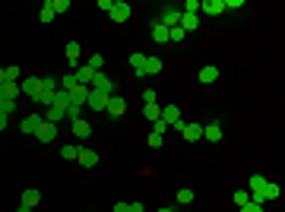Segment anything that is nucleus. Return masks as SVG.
<instances>
[{"label":"nucleus","instance_id":"1","mask_svg":"<svg viewBox=\"0 0 285 212\" xmlns=\"http://www.w3.org/2000/svg\"><path fill=\"white\" fill-rule=\"evenodd\" d=\"M54 92H57V83L48 76V79H42V89H38V95L32 98V102H35V105H45V108H51V105H54Z\"/></svg>","mask_w":285,"mask_h":212},{"label":"nucleus","instance_id":"2","mask_svg":"<svg viewBox=\"0 0 285 212\" xmlns=\"http://www.w3.org/2000/svg\"><path fill=\"white\" fill-rule=\"evenodd\" d=\"M159 25H165V29H174V25L181 22V10L178 6H165V10L159 13V19H155Z\"/></svg>","mask_w":285,"mask_h":212},{"label":"nucleus","instance_id":"3","mask_svg":"<svg viewBox=\"0 0 285 212\" xmlns=\"http://www.w3.org/2000/svg\"><path fill=\"white\" fill-rule=\"evenodd\" d=\"M89 89H92V92H101V95H114V83L105 76V73H95Z\"/></svg>","mask_w":285,"mask_h":212},{"label":"nucleus","instance_id":"4","mask_svg":"<svg viewBox=\"0 0 285 212\" xmlns=\"http://www.w3.org/2000/svg\"><path fill=\"white\" fill-rule=\"evenodd\" d=\"M130 3H124V0H114V6H111V13H108V16L114 19V22H127V19H130Z\"/></svg>","mask_w":285,"mask_h":212},{"label":"nucleus","instance_id":"5","mask_svg":"<svg viewBox=\"0 0 285 212\" xmlns=\"http://www.w3.org/2000/svg\"><path fill=\"white\" fill-rule=\"evenodd\" d=\"M38 89H42V76H25L23 83H19V92H23V95H29V98H35Z\"/></svg>","mask_w":285,"mask_h":212},{"label":"nucleus","instance_id":"6","mask_svg":"<svg viewBox=\"0 0 285 212\" xmlns=\"http://www.w3.org/2000/svg\"><path fill=\"white\" fill-rule=\"evenodd\" d=\"M35 140L38 143H54V140H57V124H42V127H38L35 130Z\"/></svg>","mask_w":285,"mask_h":212},{"label":"nucleus","instance_id":"7","mask_svg":"<svg viewBox=\"0 0 285 212\" xmlns=\"http://www.w3.org/2000/svg\"><path fill=\"white\" fill-rule=\"evenodd\" d=\"M108 98H111V95H101V92H92V89H89L86 108H92V111H105V108H108Z\"/></svg>","mask_w":285,"mask_h":212},{"label":"nucleus","instance_id":"8","mask_svg":"<svg viewBox=\"0 0 285 212\" xmlns=\"http://www.w3.org/2000/svg\"><path fill=\"white\" fill-rule=\"evenodd\" d=\"M45 124V114H25V121H23V133H29V136H35V130Z\"/></svg>","mask_w":285,"mask_h":212},{"label":"nucleus","instance_id":"9","mask_svg":"<svg viewBox=\"0 0 285 212\" xmlns=\"http://www.w3.org/2000/svg\"><path fill=\"white\" fill-rule=\"evenodd\" d=\"M108 114H111V117H120V114H124V111H127V102H124V98H120V95H111V98H108Z\"/></svg>","mask_w":285,"mask_h":212},{"label":"nucleus","instance_id":"10","mask_svg":"<svg viewBox=\"0 0 285 212\" xmlns=\"http://www.w3.org/2000/svg\"><path fill=\"white\" fill-rule=\"evenodd\" d=\"M76 162L83 165V168H95V165H98V152H95V149H79Z\"/></svg>","mask_w":285,"mask_h":212},{"label":"nucleus","instance_id":"11","mask_svg":"<svg viewBox=\"0 0 285 212\" xmlns=\"http://www.w3.org/2000/svg\"><path fill=\"white\" fill-rule=\"evenodd\" d=\"M200 10L206 13V16H219V13H225V0H203Z\"/></svg>","mask_w":285,"mask_h":212},{"label":"nucleus","instance_id":"12","mask_svg":"<svg viewBox=\"0 0 285 212\" xmlns=\"http://www.w3.org/2000/svg\"><path fill=\"white\" fill-rule=\"evenodd\" d=\"M162 121H165L168 130H171L174 124L181 121V108H178V105H168V108H162Z\"/></svg>","mask_w":285,"mask_h":212},{"label":"nucleus","instance_id":"13","mask_svg":"<svg viewBox=\"0 0 285 212\" xmlns=\"http://www.w3.org/2000/svg\"><path fill=\"white\" fill-rule=\"evenodd\" d=\"M38 203H42V190H35V187H25V190H23V206L35 209Z\"/></svg>","mask_w":285,"mask_h":212},{"label":"nucleus","instance_id":"14","mask_svg":"<svg viewBox=\"0 0 285 212\" xmlns=\"http://www.w3.org/2000/svg\"><path fill=\"white\" fill-rule=\"evenodd\" d=\"M181 136H184L187 143H196V140H203V124H187V127L181 130Z\"/></svg>","mask_w":285,"mask_h":212},{"label":"nucleus","instance_id":"15","mask_svg":"<svg viewBox=\"0 0 285 212\" xmlns=\"http://www.w3.org/2000/svg\"><path fill=\"white\" fill-rule=\"evenodd\" d=\"M73 136H76V140H89V136H92L89 121H83V117H79V121H73Z\"/></svg>","mask_w":285,"mask_h":212},{"label":"nucleus","instance_id":"16","mask_svg":"<svg viewBox=\"0 0 285 212\" xmlns=\"http://www.w3.org/2000/svg\"><path fill=\"white\" fill-rule=\"evenodd\" d=\"M203 140H209V143H219L222 140V124H206V127H203Z\"/></svg>","mask_w":285,"mask_h":212},{"label":"nucleus","instance_id":"17","mask_svg":"<svg viewBox=\"0 0 285 212\" xmlns=\"http://www.w3.org/2000/svg\"><path fill=\"white\" fill-rule=\"evenodd\" d=\"M181 29L184 32H196V25H200V16H196V13H181Z\"/></svg>","mask_w":285,"mask_h":212},{"label":"nucleus","instance_id":"18","mask_svg":"<svg viewBox=\"0 0 285 212\" xmlns=\"http://www.w3.org/2000/svg\"><path fill=\"white\" fill-rule=\"evenodd\" d=\"M70 102H73V95H70V92H67V89H60V85H57V92H54V108H70Z\"/></svg>","mask_w":285,"mask_h":212},{"label":"nucleus","instance_id":"19","mask_svg":"<svg viewBox=\"0 0 285 212\" xmlns=\"http://www.w3.org/2000/svg\"><path fill=\"white\" fill-rule=\"evenodd\" d=\"M162 67H165V64H162V57H146L142 73H146V76H155V73H162Z\"/></svg>","mask_w":285,"mask_h":212},{"label":"nucleus","instance_id":"20","mask_svg":"<svg viewBox=\"0 0 285 212\" xmlns=\"http://www.w3.org/2000/svg\"><path fill=\"white\" fill-rule=\"evenodd\" d=\"M73 76H76V83H79V85H92V76H95V73H92L89 67H86V64H79Z\"/></svg>","mask_w":285,"mask_h":212},{"label":"nucleus","instance_id":"21","mask_svg":"<svg viewBox=\"0 0 285 212\" xmlns=\"http://www.w3.org/2000/svg\"><path fill=\"white\" fill-rule=\"evenodd\" d=\"M79 54H83V51H79V42H70V44H67V61H70L73 67H79Z\"/></svg>","mask_w":285,"mask_h":212},{"label":"nucleus","instance_id":"22","mask_svg":"<svg viewBox=\"0 0 285 212\" xmlns=\"http://www.w3.org/2000/svg\"><path fill=\"white\" fill-rule=\"evenodd\" d=\"M142 117L155 124V121H159V117H162V108H159V105H155V102H152V105H142Z\"/></svg>","mask_w":285,"mask_h":212},{"label":"nucleus","instance_id":"23","mask_svg":"<svg viewBox=\"0 0 285 212\" xmlns=\"http://www.w3.org/2000/svg\"><path fill=\"white\" fill-rule=\"evenodd\" d=\"M64 117H67V111H64V108H54V105L45 111V121H48V124H57V121H64Z\"/></svg>","mask_w":285,"mask_h":212},{"label":"nucleus","instance_id":"24","mask_svg":"<svg viewBox=\"0 0 285 212\" xmlns=\"http://www.w3.org/2000/svg\"><path fill=\"white\" fill-rule=\"evenodd\" d=\"M215 79H219V67H203L200 70V83H215Z\"/></svg>","mask_w":285,"mask_h":212},{"label":"nucleus","instance_id":"25","mask_svg":"<svg viewBox=\"0 0 285 212\" xmlns=\"http://www.w3.org/2000/svg\"><path fill=\"white\" fill-rule=\"evenodd\" d=\"M0 95H3V98H16V95H23V92H19V83H3V85H0Z\"/></svg>","mask_w":285,"mask_h":212},{"label":"nucleus","instance_id":"26","mask_svg":"<svg viewBox=\"0 0 285 212\" xmlns=\"http://www.w3.org/2000/svg\"><path fill=\"white\" fill-rule=\"evenodd\" d=\"M152 42H159V44H165V42H168V29H165V25L152 22Z\"/></svg>","mask_w":285,"mask_h":212},{"label":"nucleus","instance_id":"27","mask_svg":"<svg viewBox=\"0 0 285 212\" xmlns=\"http://www.w3.org/2000/svg\"><path fill=\"white\" fill-rule=\"evenodd\" d=\"M263 196H266V200H279V196H282V187H279V184H269V181H266V187H263Z\"/></svg>","mask_w":285,"mask_h":212},{"label":"nucleus","instance_id":"28","mask_svg":"<svg viewBox=\"0 0 285 212\" xmlns=\"http://www.w3.org/2000/svg\"><path fill=\"white\" fill-rule=\"evenodd\" d=\"M193 200H196V193H193V190H190V187L178 190V203H181V206H190V203H193Z\"/></svg>","mask_w":285,"mask_h":212},{"label":"nucleus","instance_id":"29","mask_svg":"<svg viewBox=\"0 0 285 212\" xmlns=\"http://www.w3.org/2000/svg\"><path fill=\"white\" fill-rule=\"evenodd\" d=\"M86 67H89L92 73H101V67H105V57H101V54H92L89 61H86Z\"/></svg>","mask_w":285,"mask_h":212},{"label":"nucleus","instance_id":"30","mask_svg":"<svg viewBox=\"0 0 285 212\" xmlns=\"http://www.w3.org/2000/svg\"><path fill=\"white\" fill-rule=\"evenodd\" d=\"M187 38V32L181 29V25H174V29H168V42H174V44H181Z\"/></svg>","mask_w":285,"mask_h":212},{"label":"nucleus","instance_id":"31","mask_svg":"<svg viewBox=\"0 0 285 212\" xmlns=\"http://www.w3.org/2000/svg\"><path fill=\"white\" fill-rule=\"evenodd\" d=\"M54 16H57V13H54V3H51V0H48V3L42 6V13H38V19H42V22H51Z\"/></svg>","mask_w":285,"mask_h":212},{"label":"nucleus","instance_id":"32","mask_svg":"<svg viewBox=\"0 0 285 212\" xmlns=\"http://www.w3.org/2000/svg\"><path fill=\"white\" fill-rule=\"evenodd\" d=\"M10 111H16V98H3V95H0V114L10 117Z\"/></svg>","mask_w":285,"mask_h":212},{"label":"nucleus","instance_id":"33","mask_svg":"<svg viewBox=\"0 0 285 212\" xmlns=\"http://www.w3.org/2000/svg\"><path fill=\"white\" fill-rule=\"evenodd\" d=\"M247 203H250V193H247V190H235V206L241 209V206H247Z\"/></svg>","mask_w":285,"mask_h":212},{"label":"nucleus","instance_id":"34","mask_svg":"<svg viewBox=\"0 0 285 212\" xmlns=\"http://www.w3.org/2000/svg\"><path fill=\"white\" fill-rule=\"evenodd\" d=\"M263 187H266V177H263V174H250V187L247 190H263Z\"/></svg>","mask_w":285,"mask_h":212},{"label":"nucleus","instance_id":"35","mask_svg":"<svg viewBox=\"0 0 285 212\" xmlns=\"http://www.w3.org/2000/svg\"><path fill=\"white\" fill-rule=\"evenodd\" d=\"M181 13H196V16H200V0H187V3L181 6Z\"/></svg>","mask_w":285,"mask_h":212},{"label":"nucleus","instance_id":"36","mask_svg":"<svg viewBox=\"0 0 285 212\" xmlns=\"http://www.w3.org/2000/svg\"><path fill=\"white\" fill-rule=\"evenodd\" d=\"M60 155H64V158H70V162H73V158L79 155V146H64V149H60Z\"/></svg>","mask_w":285,"mask_h":212},{"label":"nucleus","instance_id":"37","mask_svg":"<svg viewBox=\"0 0 285 212\" xmlns=\"http://www.w3.org/2000/svg\"><path fill=\"white\" fill-rule=\"evenodd\" d=\"M6 83H19V67H16V64L6 67Z\"/></svg>","mask_w":285,"mask_h":212},{"label":"nucleus","instance_id":"38","mask_svg":"<svg viewBox=\"0 0 285 212\" xmlns=\"http://www.w3.org/2000/svg\"><path fill=\"white\" fill-rule=\"evenodd\" d=\"M152 133H159V136H165V133H168V124L162 121V117H159V121L152 124Z\"/></svg>","mask_w":285,"mask_h":212},{"label":"nucleus","instance_id":"39","mask_svg":"<svg viewBox=\"0 0 285 212\" xmlns=\"http://www.w3.org/2000/svg\"><path fill=\"white\" fill-rule=\"evenodd\" d=\"M54 3V13H67L70 10V0H51Z\"/></svg>","mask_w":285,"mask_h":212},{"label":"nucleus","instance_id":"40","mask_svg":"<svg viewBox=\"0 0 285 212\" xmlns=\"http://www.w3.org/2000/svg\"><path fill=\"white\" fill-rule=\"evenodd\" d=\"M146 143H149V149H159V146H162V136H159V133H149Z\"/></svg>","mask_w":285,"mask_h":212},{"label":"nucleus","instance_id":"41","mask_svg":"<svg viewBox=\"0 0 285 212\" xmlns=\"http://www.w3.org/2000/svg\"><path fill=\"white\" fill-rule=\"evenodd\" d=\"M244 0H225V10H241Z\"/></svg>","mask_w":285,"mask_h":212},{"label":"nucleus","instance_id":"42","mask_svg":"<svg viewBox=\"0 0 285 212\" xmlns=\"http://www.w3.org/2000/svg\"><path fill=\"white\" fill-rule=\"evenodd\" d=\"M142 102L152 105V102H155V89H146V92H142Z\"/></svg>","mask_w":285,"mask_h":212},{"label":"nucleus","instance_id":"43","mask_svg":"<svg viewBox=\"0 0 285 212\" xmlns=\"http://www.w3.org/2000/svg\"><path fill=\"white\" fill-rule=\"evenodd\" d=\"M111 6H114V0H98V10H105V13H111Z\"/></svg>","mask_w":285,"mask_h":212},{"label":"nucleus","instance_id":"44","mask_svg":"<svg viewBox=\"0 0 285 212\" xmlns=\"http://www.w3.org/2000/svg\"><path fill=\"white\" fill-rule=\"evenodd\" d=\"M241 212H263V206H257V203H247V206H241Z\"/></svg>","mask_w":285,"mask_h":212},{"label":"nucleus","instance_id":"45","mask_svg":"<svg viewBox=\"0 0 285 212\" xmlns=\"http://www.w3.org/2000/svg\"><path fill=\"white\" fill-rule=\"evenodd\" d=\"M6 124H10V117H6V114H0V133L6 130Z\"/></svg>","mask_w":285,"mask_h":212},{"label":"nucleus","instance_id":"46","mask_svg":"<svg viewBox=\"0 0 285 212\" xmlns=\"http://www.w3.org/2000/svg\"><path fill=\"white\" fill-rule=\"evenodd\" d=\"M114 212H130V206H127V203H118V206H114Z\"/></svg>","mask_w":285,"mask_h":212},{"label":"nucleus","instance_id":"47","mask_svg":"<svg viewBox=\"0 0 285 212\" xmlns=\"http://www.w3.org/2000/svg\"><path fill=\"white\" fill-rule=\"evenodd\" d=\"M130 212H142V203H130Z\"/></svg>","mask_w":285,"mask_h":212},{"label":"nucleus","instance_id":"48","mask_svg":"<svg viewBox=\"0 0 285 212\" xmlns=\"http://www.w3.org/2000/svg\"><path fill=\"white\" fill-rule=\"evenodd\" d=\"M6 83V67H0V85Z\"/></svg>","mask_w":285,"mask_h":212},{"label":"nucleus","instance_id":"49","mask_svg":"<svg viewBox=\"0 0 285 212\" xmlns=\"http://www.w3.org/2000/svg\"><path fill=\"white\" fill-rule=\"evenodd\" d=\"M16 212H32V209H29V206H19V209H16Z\"/></svg>","mask_w":285,"mask_h":212},{"label":"nucleus","instance_id":"50","mask_svg":"<svg viewBox=\"0 0 285 212\" xmlns=\"http://www.w3.org/2000/svg\"><path fill=\"white\" fill-rule=\"evenodd\" d=\"M159 212H174V209H159Z\"/></svg>","mask_w":285,"mask_h":212}]
</instances>
